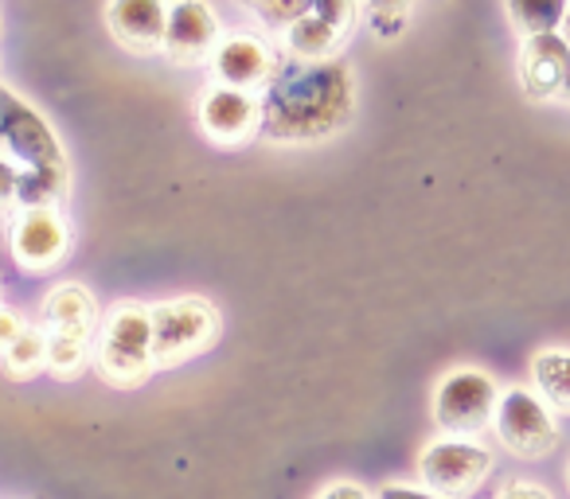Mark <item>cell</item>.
<instances>
[{"mask_svg": "<svg viewBox=\"0 0 570 499\" xmlns=\"http://www.w3.org/2000/svg\"><path fill=\"white\" fill-rule=\"evenodd\" d=\"M95 367L110 387H141L157 363H153V312L137 301H121L102 320L95 348Z\"/></svg>", "mask_w": 570, "mask_h": 499, "instance_id": "cell-2", "label": "cell"}, {"mask_svg": "<svg viewBox=\"0 0 570 499\" xmlns=\"http://www.w3.org/2000/svg\"><path fill=\"white\" fill-rule=\"evenodd\" d=\"M153 363L168 367L207 351L219 340V317L204 297L153 305Z\"/></svg>", "mask_w": 570, "mask_h": 499, "instance_id": "cell-3", "label": "cell"}, {"mask_svg": "<svg viewBox=\"0 0 570 499\" xmlns=\"http://www.w3.org/2000/svg\"><path fill=\"white\" fill-rule=\"evenodd\" d=\"M360 17V4L352 0H309V12L285 32V51L302 63H325L336 59L341 43L352 36Z\"/></svg>", "mask_w": 570, "mask_h": 499, "instance_id": "cell-6", "label": "cell"}, {"mask_svg": "<svg viewBox=\"0 0 570 499\" xmlns=\"http://www.w3.org/2000/svg\"><path fill=\"white\" fill-rule=\"evenodd\" d=\"M262 133L282 144L325 141L341 133L356 113V79L344 59L302 63L277 59L262 90Z\"/></svg>", "mask_w": 570, "mask_h": 499, "instance_id": "cell-1", "label": "cell"}, {"mask_svg": "<svg viewBox=\"0 0 570 499\" xmlns=\"http://www.w3.org/2000/svg\"><path fill=\"white\" fill-rule=\"evenodd\" d=\"M562 94H567V98H570V74H567V87H562Z\"/></svg>", "mask_w": 570, "mask_h": 499, "instance_id": "cell-28", "label": "cell"}, {"mask_svg": "<svg viewBox=\"0 0 570 499\" xmlns=\"http://www.w3.org/2000/svg\"><path fill=\"white\" fill-rule=\"evenodd\" d=\"M500 499H551L543 488H531V483H512V488L500 491Z\"/></svg>", "mask_w": 570, "mask_h": 499, "instance_id": "cell-26", "label": "cell"}, {"mask_svg": "<svg viewBox=\"0 0 570 499\" xmlns=\"http://www.w3.org/2000/svg\"><path fill=\"white\" fill-rule=\"evenodd\" d=\"M317 499H372V496H367V491L360 488V483H348V480H344V483H333V488H325Z\"/></svg>", "mask_w": 570, "mask_h": 499, "instance_id": "cell-25", "label": "cell"}, {"mask_svg": "<svg viewBox=\"0 0 570 499\" xmlns=\"http://www.w3.org/2000/svg\"><path fill=\"white\" fill-rule=\"evenodd\" d=\"M219 17L199 0H176L168 4V28L160 51L168 56V63L176 67H196L212 63L215 48H219Z\"/></svg>", "mask_w": 570, "mask_h": 499, "instance_id": "cell-9", "label": "cell"}, {"mask_svg": "<svg viewBox=\"0 0 570 499\" xmlns=\"http://www.w3.org/2000/svg\"><path fill=\"white\" fill-rule=\"evenodd\" d=\"M24 332V325H20V317L17 312H9V309H0V351L9 348L17 336Z\"/></svg>", "mask_w": 570, "mask_h": 499, "instance_id": "cell-23", "label": "cell"}, {"mask_svg": "<svg viewBox=\"0 0 570 499\" xmlns=\"http://www.w3.org/2000/svg\"><path fill=\"white\" fill-rule=\"evenodd\" d=\"M559 36L567 40V48H570V4H567V17H562V28H559Z\"/></svg>", "mask_w": 570, "mask_h": 499, "instance_id": "cell-27", "label": "cell"}, {"mask_svg": "<svg viewBox=\"0 0 570 499\" xmlns=\"http://www.w3.org/2000/svg\"><path fill=\"white\" fill-rule=\"evenodd\" d=\"M492 457L489 449L473 441H434L419 457L422 483L434 491L438 499H465L481 488V480L489 476Z\"/></svg>", "mask_w": 570, "mask_h": 499, "instance_id": "cell-7", "label": "cell"}, {"mask_svg": "<svg viewBox=\"0 0 570 499\" xmlns=\"http://www.w3.org/2000/svg\"><path fill=\"white\" fill-rule=\"evenodd\" d=\"M497 382L484 371L465 367V371H453L442 379L434 395V421L445 433H476L497 418Z\"/></svg>", "mask_w": 570, "mask_h": 499, "instance_id": "cell-5", "label": "cell"}, {"mask_svg": "<svg viewBox=\"0 0 570 499\" xmlns=\"http://www.w3.org/2000/svg\"><path fill=\"white\" fill-rule=\"evenodd\" d=\"M570 74V48L559 32L531 36L520 51V82L531 98H554L562 94Z\"/></svg>", "mask_w": 570, "mask_h": 499, "instance_id": "cell-14", "label": "cell"}, {"mask_svg": "<svg viewBox=\"0 0 570 499\" xmlns=\"http://www.w3.org/2000/svg\"><path fill=\"white\" fill-rule=\"evenodd\" d=\"M254 12H258L269 28H285V32H289V28L309 12V0H294V4H289V0H269V4H254Z\"/></svg>", "mask_w": 570, "mask_h": 499, "instance_id": "cell-20", "label": "cell"}, {"mask_svg": "<svg viewBox=\"0 0 570 499\" xmlns=\"http://www.w3.org/2000/svg\"><path fill=\"white\" fill-rule=\"evenodd\" d=\"M567 480H570V472H567Z\"/></svg>", "mask_w": 570, "mask_h": 499, "instance_id": "cell-29", "label": "cell"}, {"mask_svg": "<svg viewBox=\"0 0 570 499\" xmlns=\"http://www.w3.org/2000/svg\"><path fill=\"white\" fill-rule=\"evenodd\" d=\"M106 24H110L114 40L126 43V48L157 51L165 43L168 4H160V0H118V4H106Z\"/></svg>", "mask_w": 570, "mask_h": 499, "instance_id": "cell-15", "label": "cell"}, {"mask_svg": "<svg viewBox=\"0 0 570 499\" xmlns=\"http://www.w3.org/2000/svg\"><path fill=\"white\" fill-rule=\"evenodd\" d=\"M67 199V164L63 168H20L17 203L20 211H56Z\"/></svg>", "mask_w": 570, "mask_h": 499, "instance_id": "cell-16", "label": "cell"}, {"mask_svg": "<svg viewBox=\"0 0 570 499\" xmlns=\"http://www.w3.org/2000/svg\"><path fill=\"white\" fill-rule=\"evenodd\" d=\"M531 375L543 402L559 413H570V351H539Z\"/></svg>", "mask_w": 570, "mask_h": 499, "instance_id": "cell-17", "label": "cell"}, {"mask_svg": "<svg viewBox=\"0 0 570 499\" xmlns=\"http://www.w3.org/2000/svg\"><path fill=\"white\" fill-rule=\"evenodd\" d=\"M0 359H4V371L12 379H32V375L48 371V336L40 328H24L9 348L0 351Z\"/></svg>", "mask_w": 570, "mask_h": 499, "instance_id": "cell-18", "label": "cell"}, {"mask_svg": "<svg viewBox=\"0 0 570 499\" xmlns=\"http://www.w3.org/2000/svg\"><path fill=\"white\" fill-rule=\"evenodd\" d=\"M375 499H438L434 491H419V488H403V483H383Z\"/></svg>", "mask_w": 570, "mask_h": 499, "instance_id": "cell-24", "label": "cell"}, {"mask_svg": "<svg viewBox=\"0 0 570 499\" xmlns=\"http://www.w3.org/2000/svg\"><path fill=\"white\" fill-rule=\"evenodd\" d=\"M17 188H20V164L0 152V211H9L17 203Z\"/></svg>", "mask_w": 570, "mask_h": 499, "instance_id": "cell-22", "label": "cell"}, {"mask_svg": "<svg viewBox=\"0 0 570 499\" xmlns=\"http://www.w3.org/2000/svg\"><path fill=\"white\" fill-rule=\"evenodd\" d=\"M95 325H98V305L90 297V289L59 286L43 301L40 325L36 328L48 336V343H82V348H90Z\"/></svg>", "mask_w": 570, "mask_h": 499, "instance_id": "cell-12", "label": "cell"}, {"mask_svg": "<svg viewBox=\"0 0 570 499\" xmlns=\"http://www.w3.org/2000/svg\"><path fill=\"white\" fill-rule=\"evenodd\" d=\"M508 17L520 24V32L528 36H551L562 28V17H567V4L562 0H515L508 4Z\"/></svg>", "mask_w": 570, "mask_h": 499, "instance_id": "cell-19", "label": "cell"}, {"mask_svg": "<svg viewBox=\"0 0 570 499\" xmlns=\"http://www.w3.org/2000/svg\"><path fill=\"white\" fill-rule=\"evenodd\" d=\"M199 126L215 144H243L262 133V98L243 90L212 87L199 102Z\"/></svg>", "mask_w": 570, "mask_h": 499, "instance_id": "cell-11", "label": "cell"}, {"mask_svg": "<svg viewBox=\"0 0 570 499\" xmlns=\"http://www.w3.org/2000/svg\"><path fill=\"white\" fill-rule=\"evenodd\" d=\"M497 433L515 457H543L554 449L559 433H554L551 410L528 390H508L497 406Z\"/></svg>", "mask_w": 570, "mask_h": 499, "instance_id": "cell-8", "label": "cell"}, {"mask_svg": "<svg viewBox=\"0 0 570 499\" xmlns=\"http://www.w3.org/2000/svg\"><path fill=\"white\" fill-rule=\"evenodd\" d=\"M9 246L17 266L51 270V266L67 258L71 234H67V222L59 211H17V219L9 227Z\"/></svg>", "mask_w": 570, "mask_h": 499, "instance_id": "cell-10", "label": "cell"}, {"mask_svg": "<svg viewBox=\"0 0 570 499\" xmlns=\"http://www.w3.org/2000/svg\"><path fill=\"white\" fill-rule=\"evenodd\" d=\"M274 63L277 59L269 56V48L262 40H254V36H227L212 56V71L219 79V87L243 90V94L266 90Z\"/></svg>", "mask_w": 570, "mask_h": 499, "instance_id": "cell-13", "label": "cell"}, {"mask_svg": "<svg viewBox=\"0 0 570 499\" xmlns=\"http://www.w3.org/2000/svg\"><path fill=\"white\" fill-rule=\"evenodd\" d=\"M0 149L4 157L17 160L20 168H63V144L51 133L40 110L20 102L4 82H0Z\"/></svg>", "mask_w": 570, "mask_h": 499, "instance_id": "cell-4", "label": "cell"}, {"mask_svg": "<svg viewBox=\"0 0 570 499\" xmlns=\"http://www.w3.org/2000/svg\"><path fill=\"white\" fill-rule=\"evenodd\" d=\"M372 24L375 32H380V40H395V36H403L406 20H411V4H372Z\"/></svg>", "mask_w": 570, "mask_h": 499, "instance_id": "cell-21", "label": "cell"}]
</instances>
